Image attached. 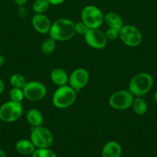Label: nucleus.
Returning <instances> with one entry per match:
<instances>
[{"mask_svg": "<svg viewBox=\"0 0 157 157\" xmlns=\"http://www.w3.org/2000/svg\"><path fill=\"white\" fill-rule=\"evenodd\" d=\"M14 3L19 7V6H24L27 0H13Z\"/></svg>", "mask_w": 157, "mask_h": 157, "instance_id": "28", "label": "nucleus"}, {"mask_svg": "<svg viewBox=\"0 0 157 157\" xmlns=\"http://www.w3.org/2000/svg\"><path fill=\"white\" fill-rule=\"evenodd\" d=\"M50 79L55 85L63 86L66 85L69 82V76L67 73L62 68H55L51 71Z\"/></svg>", "mask_w": 157, "mask_h": 157, "instance_id": "14", "label": "nucleus"}, {"mask_svg": "<svg viewBox=\"0 0 157 157\" xmlns=\"http://www.w3.org/2000/svg\"><path fill=\"white\" fill-rule=\"evenodd\" d=\"M152 85V77L146 72H141L131 78L129 84V90L133 96L142 97L149 93Z\"/></svg>", "mask_w": 157, "mask_h": 157, "instance_id": "2", "label": "nucleus"}, {"mask_svg": "<svg viewBox=\"0 0 157 157\" xmlns=\"http://www.w3.org/2000/svg\"><path fill=\"white\" fill-rule=\"evenodd\" d=\"M122 147L116 141H109L105 144L102 150V157H120Z\"/></svg>", "mask_w": 157, "mask_h": 157, "instance_id": "13", "label": "nucleus"}, {"mask_svg": "<svg viewBox=\"0 0 157 157\" xmlns=\"http://www.w3.org/2000/svg\"><path fill=\"white\" fill-rule=\"evenodd\" d=\"M104 21L109 28H112L120 31L123 26V18L119 14L114 12H108L104 16Z\"/></svg>", "mask_w": 157, "mask_h": 157, "instance_id": "16", "label": "nucleus"}, {"mask_svg": "<svg viewBox=\"0 0 157 157\" xmlns=\"http://www.w3.org/2000/svg\"><path fill=\"white\" fill-rule=\"evenodd\" d=\"M26 121L32 127L42 126L43 123V115L38 109L32 108L26 113Z\"/></svg>", "mask_w": 157, "mask_h": 157, "instance_id": "17", "label": "nucleus"}, {"mask_svg": "<svg viewBox=\"0 0 157 157\" xmlns=\"http://www.w3.org/2000/svg\"><path fill=\"white\" fill-rule=\"evenodd\" d=\"M15 150L19 154L23 156H29L33 153L35 150V147L29 140L22 139L15 144Z\"/></svg>", "mask_w": 157, "mask_h": 157, "instance_id": "15", "label": "nucleus"}, {"mask_svg": "<svg viewBox=\"0 0 157 157\" xmlns=\"http://www.w3.org/2000/svg\"><path fill=\"white\" fill-rule=\"evenodd\" d=\"M84 37L86 44L94 49H103L107 44L106 35L99 29H89Z\"/></svg>", "mask_w": 157, "mask_h": 157, "instance_id": "10", "label": "nucleus"}, {"mask_svg": "<svg viewBox=\"0 0 157 157\" xmlns=\"http://www.w3.org/2000/svg\"><path fill=\"white\" fill-rule=\"evenodd\" d=\"M5 62H6V58H5V57L3 55H0V67L4 65Z\"/></svg>", "mask_w": 157, "mask_h": 157, "instance_id": "30", "label": "nucleus"}, {"mask_svg": "<svg viewBox=\"0 0 157 157\" xmlns=\"http://www.w3.org/2000/svg\"><path fill=\"white\" fill-rule=\"evenodd\" d=\"M153 99L155 101V103H157V90L155 92H154L153 94Z\"/></svg>", "mask_w": 157, "mask_h": 157, "instance_id": "32", "label": "nucleus"}, {"mask_svg": "<svg viewBox=\"0 0 157 157\" xmlns=\"http://www.w3.org/2000/svg\"><path fill=\"white\" fill-rule=\"evenodd\" d=\"M89 81V75L84 68H77L70 74L69 84L78 93L81 89L86 87Z\"/></svg>", "mask_w": 157, "mask_h": 157, "instance_id": "11", "label": "nucleus"}, {"mask_svg": "<svg viewBox=\"0 0 157 157\" xmlns=\"http://www.w3.org/2000/svg\"><path fill=\"white\" fill-rule=\"evenodd\" d=\"M25 98L30 101H38L43 99L47 93L46 87L42 83L32 81L27 82L22 88Z\"/></svg>", "mask_w": 157, "mask_h": 157, "instance_id": "9", "label": "nucleus"}, {"mask_svg": "<svg viewBox=\"0 0 157 157\" xmlns=\"http://www.w3.org/2000/svg\"><path fill=\"white\" fill-rule=\"evenodd\" d=\"M0 157H7L6 156V154L5 153V152L2 150H0Z\"/></svg>", "mask_w": 157, "mask_h": 157, "instance_id": "31", "label": "nucleus"}, {"mask_svg": "<svg viewBox=\"0 0 157 157\" xmlns=\"http://www.w3.org/2000/svg\"><path fill=\"white\" fill-rule=\"evenodd\" d=\"M4 89H5L4 82H3L2 80L0 78V95L3 93V91H4Z\"/></svg>", "mask_w": 157, "mask_h": 157, "instance_id": "29", "label": "nucleus"}, {"mask_svg": "<svg viewBox=\"0 0 157 157\" xmlns=\"http://www.w3.org/2000/svg\"><path fill=\"white\" fill-rule=\"evenodd\" d=\"M30 140L35 148H49L53 144V136L46 127L42 126L32 127Z\"/></svg>", "mask_w": 157, "mask_h": 157, "instance_id": "5", "label": "nucleus"}, {"mask_svg": "<svg viewBox=\"0 0 157 157\" xmlns=\"http://www.w3.org/2000/svg\"><path fill=\"white\" fill-rule=\"evenodd\" d=\"M18 15H19L21 18H25L27 15V11L24 6H19L18 9Z\"/></svg>", "mask_w": 157, "mask_h": 157, "instance_id": "26", "label": "nucleus"}, {"mask_svg": "<svg viewBox=\"0 0 157 157\" xmlns=\"http://www.w3.org/2000/svg\"><path fill=\"white\" fill-rule=\"evenodd\" d=\"M32 157H57L56 154L49 148H36Z\"/></svg>", "mask_w": 157, "mask_h": 157, "instance_id": "23", "label": "nucleus"}, {"mask_svg": "<svg viewBox=\"0 0 157 157\" xmlns=\"http://www.w3.org/2000/svg\"><path fill=\"white\" fill-rule=\"evenodd\" d=\"M9 82H10L12 87L22 89L27 83V81H26V78L23 75H20V74H14L9 78Z\"/></svg>", "mask_w": 157, "mask_h": 157, "instance_id": "20", "label": "nucleus"}, {"mask_svg": "<svg viewBox=\"0 0 157 157\" xmlns=\"http://www.w3.org/2000/svg\"><path fill=\"white\" fill-rule=\"evenodd\" d=\"M55 41L52 38L44 40L41 45V50L45 55H49L55 50Z\"/></svg>", "mask_w": 157, "mask_h": 157, "instance_id": "21", "label": "nucleus"}, {"mask_svg": "<svg viewBox=\"0 0 157 157\" xmlns=\"http://www.w3.org/2000/svg\"><path fill=\"white\" fill-rule=\"evenodd\" d=\"M50 3L48 0H35L32 4V11L35 14H44L49 9Z\"/></svg>", "mask_w": 157, "mask_h": 157, "instance_id": "19", "label": "nucleus"}, {"mask_svg": "<svg viewBox=\"0 0 157 157\" xmlns=\"http://www.w3.org/2000/svg\"><path fill=\"white\" fill-rule=\"evenodd\" d=\"M120 39L125 44L129 47H136L141 43L143 36L136 27L133 25H123L119 31Z\"/></svg>", "mask_w": 157, "mask_h": 157, "instance_id": "8", "label": "nucleus"}, {"mask_svg": "<svg viewBox=\"0 0 157 157\" xmlns=\"http://www.w3.org/2000/svg\"><path fill=\"white\" fill-rule=\"evenodd\" d=\"M105 35H106L107 40L113 41V40H115L119 36V31L115 29H112V28H109L106 30V32H105Z\"/></svg>", "mask_w": 157, "mask_h": 157, "instance_id": "24", "label": "nucleus"}, {"mask_svg": "<svg viewBox=\"0 0 157 157\" xmlns=\"http://www.w3.org/2000/svg\"><path fill=\"white\" fill-rule=\"evenodd\" d=\"M77 92L69 85L60 86L52 95V104L56 108L65 109L74 104Z\"/></svg>", "mask_w": 157, "mask_h": 157, "instance_id": "3", "label": "nucleus"}, {"mask_svg": "<svg viewBox=\"0 0 157 157\" xmlns=\"http://www.w3.org/2000/svg\"><path fill=\"white\" fill-rule=\"evenodd\" d=\"M89 29L88 28V26L86 25L84 22H83L82 21L75 23V33H78V34H80V35H85L86 34V32L89 31Z\"/></svg>", "mask_w": 157, "mask_h": 157, "instance_id": "25", "label": "nucleus"}, {"mask_svg": "<svg viewBox=\"0 0 157 157\" xmlns=\"http://www.w3.org/2000/svg\"><path fill=\"white\" fill-rule=\"evenodd\" d=\"M22 112V103L9 101L0 107V120L5 123H13L21 117Z\"/></svg>", "mask_w": 157, "mask_h": 157, "instance_id": "6", "label": "nucleus"}, {"mask_svg": "<svg viewBox=\"0 0 157 157\" xmlns=\"http://www.w3.org/2000/svg\"><path fill=\"white\" fill-rule=\"evenodd\" d=\"M49 34L55 41H69L75 34V23L67 18H59L52 24Z\"/></svg>", "mask_w": 157, "mask_h": 157, "instance_id": "1", "label": "nucleus"}, {"mask_svg": "<svg viewBox=\"0 0 157 157\" xmlns=\"http://www.w3.org/2000/svg\"><path fill=\"white\" fill-rule=\"evenodd\" d=\"M9 98L10 101H15V102H20L23 101L25 98L24 93H23L22 89L16 88V87H12L9 91Z\"/></svg>", "mask_w": 157, "mask_h": 157, "instance_id": "22", "label": "nucleus"}, {"mask_svg": "<svg viewBox=\"0 0 157 157\" xmlns=\"http://www.w3.org/2000/svg\"><path fill=\"white\" fill-rule=\"evenodd\" d=\"M134 97L129 90H118L112 94L109 99V104L116 110H125L132 107Z\"/></svg>", "mask_w": 157, "mask_h": 157, "instance_id": "7", "label": "nucleus"}, {"mask_svg": "<svg viewBox=\"0 0 157 157\" xmlns=\"http://www.w3.org/2000/svg\"><path fill=\"white\" fill-rule=\"evenodd\" d=\"M81 19L89 29H99L104 21V15L97 6L89 5L82 10Z\"/></svg>", "mask_w": 157, "mask_h": 157, "instance_id": "4", "label": "nucleus"}, {"mask_svg": "<svg viewBox=\"0 0 157 157\" xmlns=\"http://www.w3.org/2000/svg\"><path fill=\"white\" fill-rule=\"evenodd\" d=\"M32 25L34 29L40 34H47L50 31L52 23L44 14H35L32 18Z\"/></svg>", "mask_w": 157, "mask_h": 157, "instance_id": "12", "label": "nucleus"}, {"mask_svg": "<svg viewBox=\"0 0 157 157\" xmlns=\"http://www.w3.org/2000/svg\"><path fill=\"white\" fill-rule=\"evenodd\" d=\"M132 107L133 108L134 112L139 116L144 115L148 110V105L146 101L141 97H136L134 99Z\"/></svg>", "mask_w": 157, "mask_h": 157, "instance_id": "18", "label": "nucleus"}, {"mask_svg": "<svg viewBox=\"0 0 157 157\" xmlns=\"http://www.w3.org/2000/svg\"><path fill=\"white\" fill-rule=\"evenodd\" d=\"M50 5H53V6H57V5H60L62 3L64 2L66 0H48Z\"/></svg>", "mask_w": 157, "mask_h": 157, "instance_id": "27", "label": "nucleus"}]
</instances>
